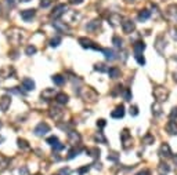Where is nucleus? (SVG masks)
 I'll return each instance as SVG.
<instances>
[{
  "mask_svg": "<svg viewBox=\"0 0 177 175\" xmlns=\"http://www.w3.org/2000/svg\"><path fill=\"white\" fill-rule=\"evenodd\" d=\"M154 96L156 98L158 102H163V101L168 99V96H169V91H168L166 88H163V87H156V88H154Z\"/></svg>",
  "mask_w": 177,
  "mask_h": 175,
  "instance_id": "obj_1",
  "label": "nucleus"
},
{
  "mask_svg": "<svg viewBox=\"0 0 177 175\" xmlns=\"http://www.w3.org/2000/svg\"><path fill=\"white\" fill-rule=\"evenodd\" d=\"M79 44L83 48H93V50H98V51H102V48L100 46H97L94 41H92L87 37H79Z\"/></svg>",
  "mask_w": 177,
  "mask_h": 175,
  "instance_id": "obj_2",
  "label": "nucleus"
},
{
  "mask_svg": "<svg viewBox=\"0 0 177 175\" xmlns=\"http://www.w3.org/2000/svg\"><path fill=\"white\" fill-rule=\"evenodd\" d=\"M33 132H35V135H38V136L46 135L47 132H50V126L47 123H39L38 126L35 127Z\"/></svg>",
  "mask_w": 177,
  "mask_h": 175,
  "instance_id": "obj_3",
  "label": "nucleus"
},
{
  "mask_svg": "<svg viewBox=\"0 0 177 175\" xmlns=\"http://www.w3.org/2000/svg\"><path fill=\"white\" fill-rule=\"evenodd\" d=\"M65 11H67V6H65V4H58V6L53 10V13H51L50 17H51L53 19H58Z\"/></svg>",
  "mask_w": 177,
  "mask_h": 175,
  "instance_id": "obj_4",
  "label": "nucleus"
},
{
  "mask_svg": "<svg viewBox=\"0 0 177 175\" xmlns=\"http://www.w3.org/2000/svg\"><path fill=\"white\" fill-rule=\"evenodd\" d=\"M120 139H122V142H123V148L127 149V148L130 146V142H131V136H130V134H129V130H127V128H125L123 131H122Z\"/></svg>",
  "mask_w": 177,
  "mask_h": 175,
  "instance_id": "obj_5",
  "label": "nucleus"
},
{
  "mask_svg": "<svg viewBox=\"0 0 177 175\" xmlns=\"http://www.w3.org/2000/svg\"><path fill=\"white\" fill-rule=\"evenodd\" d=\"M40 96H42L44 101H50V99H53L54 96H57V92H55L54 88H46V90L42 91Z\"/></svg>",
  "mask_w": 177,
  "mask_h": 175,
  "instance_id": "obj_6",
  "label": "nucleus"
},
{
  "mask_svg": "<svg viewBox=\"0 0 177 175\" xmlns=\"http://www.w3.org/2000/svg\"><path fill=\"white\" fill-rule=\"evenodd\" d=\"M122 31L125 33H127V35H130L134 31V22L130 21V19H125L123 22H122Z\"/></svg>",
  "mask_w": 177,
  "mask_h": 175,
  "instance_id": "obj_7",
  "label": "nucleus"
},
{
  "mask_svg": "<svg viewBox=\"0 0 177 175\" xmlns=\"http://www.w3.org/2000/svg\"><path fill=\"white\" fill-rule=\"evenodd\" d=\"M166 131L169 132L170 135H177V121H174V120L170 119L169 121H168V124H166Z\"/></svg>",
  "mask_w": 177,
  "mask_h": 175,
  "instance_id": "obj_8",
  "label": "nucleus"
},
{
  "mask_svg": "<svg viewBox=\"0 0 177 175\" xmlns=\"http://www.w3.org/2000/svg\"><path fill=\"white\" fill-rule=\"evenodd\" d=\"M35 14H36V10H33V8H29V10H24V11H21V18H22L24 21H31L32 18L35 17Z\"/></svg>",
  "mask_w": 177,
  "mask_h": 175,
  "instance_id": "obj_9",
  "label": "nucleus"
},
{
  "mask_svg": "<svg viewBox=\"0 0 177 175\" xmlns=\"http://www.w3.org/2000/svg\"><path fill=\"white\" fill-rule=\"evenodd\" d=\"M10 104H11V98L8 95H3L0 99V110L7 112V109L10 108Z\"/></svg>",
  "mask_w": 177,
  "mask_h": 175,
  "instance_id": "obj_10",
  "label": "nucleus"
},
{
  "mask_svg": "<svg viewBox=\"0 0 177 175\" xmlns=\"http://www.w3.org/2000/svg\"><path fill=\"white\" fill-rule=\"evenodd\" d=\"M125 116V108L123 105H119L118 108H116L115 110L111 112V117H114V119H122Z\"/></svg>",
  "mask_w": 177,
  "mask_h": 175,
  "instance_id": "obj_11",
  "label": "nucleus"
},
{
  "mask_svg": "<svg viewBox=\"0 0 177 175\" xmlns=\"http://www.w3.org/2000/svg\"><path fill=\"white\" fill-rule=\"evenodd\" d=\"M68 141L71 145H77L80 142V135L77 134L76 131H69L68 132Z\"/></svg>",
  "mask_w": 177,
  "mask_h": 175,
  "instance_id": "obj_12",
  "label": "nucleus"
},
{
  "mask_svg": "<svg viewBox=\"0 0 177 175\" xmlns=\"http://www.w3.org/2000/svg\"><path fill=\"white\" fill-rule=\"evenodd\" d=\"M21 84H22V88H25L26 91H32V90H35V81H33L32 79L25 77V79H22Z\"/></svg>",
  "mask_w": 177,
  "mask_h": 175,
  "instance_id": "obj_13",
  "label": "nucleus"
},
{
  "mask_svg": "<svg viewBox=\"0 0 177 175\" xmlns=\"http://www.w3.org/2000/svg\"><path fill=\"white\" fill-rule=\"evenodd\" d=\"M159 154H161L162 157H170V156H172V149H170V146L168 145V143H163V145L161 146Z\"/></svg>",
  "mask_w": 177,
  "mask_h": 175,
  "instance_id": "obj_14",
  "label": "nucleus"
},
{
  "mask_svg": "<svg viewBox=\"0 0 177 175\" xmlns=\"http://www.w3.org/2000/svg\"><path fill=\"white\" fill-rule=\"evenodd\" d=\"M54 25V28L58 31V32H62V33H65V32H68L69 31V26L65 24V22H60V21H55V22H53Z\"/></svg>",
  "mask_w": 177,
  "mask_h": 175,
  "instance_id": "obj_15",
  "label": "nucleus"
},
{
  "mask_svg": "<svg viewBox=\"0 0 177 175\" xmlns=\"http://www.w3.org/2000/svg\"><path fill=\"white\" fill-rule=\"evenodd\" d=\"M108 75H109L111 79H118V77L120 76V69L116 68V66H112V68L108 69Z\"/></svg>",
  "mask_w": 177,
  "mask_h": 175,
  "instance_id": "obj_16",
  "label": "nucleus"
},
{
  "mask_svg": "<svg viewBox=\"0 0 177 175\" xmlns=\"http://www.w3.org/2000/svg\"><path fill=\"white\" fill-rule=\"evenodd\" d=\"M133 50H134V54H141V53L145 50V44H144L143 41H137V43H134Z\"/></svg>",
  "mask_w": 177,
  "mask_h": 175,
  "instance_id": "obj_17",
  "label": "nucleus"
},
{
  "mask_svg": "<svg viewBox=\"0 0 177 175\" xmlns=\"http://www.w3.org/2000/svg\"><path fill=\"white\" fill-rule=\"evenodd\" d=\"M68 99H69V96L67 95V94H64V92H60V94H57V96H55V101L61 105H65L68 102Z\"/></svg>",
  "mask_w": 177,
  "mask_h": 175,
  "instance_id": "obj_18",
  "label": "nucleus"
},
{
  "mask_svg": "<svg viewBox=\"0 0 177 175\" xmlns=\"http://www.w3.org/2000/svg\"><path fill=\"white\" fill-rule=\"evenodd\" d=\"M51 80H53V83L55 86H62L65 83V77L62 75H54L53 77H51Z\"/></svg>",
  "mask_w": 177,
  "mask_h": 175,
  "instance_id": "obj_19",
  "label": "nucleus"
},
{
  "mask_svg": "<svg viewBox=\"0 0 177 175\" xmlns=\"http://www.w3.org/2000/svg\"><path fill=\"white\" fill-rule=\"evenodd\" d=\"M151 17V11L149 10H141L139 13V21H147Z\"/></svg>",
  "mask_w": 177,
  "mask_h": 175,
  "instance_id": "obj_20",
  "label": "nucleus"
},
{
  "mask_svg": "<svg viewBox=\"0 0 177 175\" xmlns=\"http://www.w3.org/2000/svg\"><path fill=\"white\" fill-rule=\"evenodd\" d=\"M102 53H104V55L107 58L108 61H112V59H115V53L112 51V50H109V48H102Z\"/></svg>",
  "mask_w": 177,
  "mask_h": 175,
  "instance_id": "obj_21",
  "label": "nucleus"
},
{
  "mask_svg": "<svg viewBox=\"0 0 177 175\" xmlns=\"http://www.w3.org/2000/svg\"><path fill=\"white\" fill-rule=\"evenodd\" d=\"M62 113H64V112H62L61 109L53 108V109H51V112H50V116H51V117H54L55 120H58V119H60V117L62 116Z\"/></svg>",
  "mask_w": 177,
  "mask_h": 175,
  "instance_id": "obj_22",
  "label": "nucleus"
},
{
  "mask_svg": "<svg viewBox=\"0 0 177 175\" xmlns=\"http://www.w3.org/2000/svg\"><path fill=\"white\" fill-rule=\"evenodd\" d=\"M87 154L89 156H92L94 159H97V157H100V149H97V148H92V149H87Z\"/></svg>",
  "mask_w": 177,
  "mask_h": 175,
  "instance_id": "obj_23",
  "label": "nucleus"
},
{
  "mask_svg": "<svg viewBox=\"0 0 177 175\" xmlns=\"http://www.w3.org/2000/svg\"><path fill=\"white\" fill-rule=\"evenodd\" d=\"M8 163H10V160H8L7 157H4V156H1V154H0V171H1V170H4V168H7Z\"/></svg>",
  "mask_w": 177,
  "mask_h": 175,
  "instance_id": "obj_24",
  "label": "nucleus"
},
{
  "mask_svg": "<svg viewBox=\"0 0 177 175\" xmlns=\"http://www.w3.org/2000/svg\"><path fill=\"white\" fill-rule=\"evenodd\" d=\"M169 171H170V167L168 166V164H166V163H165V164H163V163H162V164H159V172H161L162 175H163V174H168Z\"/></svg>",
  "mask_w": 177,
  "mask_h": 175,
  "instance_id": "obj_25",
  "label": "nucleus"
},
{
  "mask_svg": "<svg viewBox=\"0 0 177 175\" xmlns=\"http://www.w3.org/2000/svg\"><path fill=\"white\" fill-rule=\"evenodd\" d=\"M60 43H61V37L60 36H55V37H53V39L50 40V46L51 47H58Z\"/></svg>",
  "mask_w": 177,
  "mask_h": 175,
  "instance_id": "obj_26",
  "label": "nucleus"
},
{
  "mask_svg": "<svg viewBox=\"0 0 177 175\" xmlns=\"http://www.w3.org/2000/svg\"><path fill=\"white\" fill-rule=\"evenodd\" d=\"M152 113H154L155 116H159L162 113V108L159 104H154L152 105Z\"/></svg>",
  "mask_w": 177,
  "mask_h": 175,
  "instance_id": "obj_27",
  "label": "nucleus"
},
{
  "mask_svg": "<svg viewBox=\"0 0 177 175\" xmlns=\"http://www.w3.org/2000/svg\"><path fill=\"white\" fill-rule=\"evenodd\" d=\"M36 47L35 46H28V47L25 48V54L26 55H33V54H36Z\"/></svg>",
  "mask_w": 177,
  "mask_h": 175,
  "instance_id": "obj_28",
  "label": "nucleus"
},
{
  "mask_svg": "<svg viewBox=\"0 0 177 175\" xmlns=\"http://www.w3.org/2000/svg\"><path fill=\"white\" fill-rule=\"evenodd\" d=\"M17 142H18V148H20V149H29V145H28V142H26L25 139H21V138H20Z\"/></svg>",
  "mask_w": 177,
  "mask_h": 175,
  "instance_id": "obj_29",
  "label": "nucleus"
},
{
  "mask_svg": "<svg viewBox=\"0 0 177 175\" xmlns=\"http://www.w3.org/2000/svg\"><path fill=\"white\" fill-rule=\"evenodd\" d=\"M97 26H100V21L98 19H96V21H92V24H89L86 28H87V31H94Z\"/></svg>",
  "mask_w": 177,
  "mask_h": 175,
  "instance_id": "obj_30",
  "label": "nucleus"
},
{
  "mask_svg": "<svg viewBox=\"0 0 177 175\" xmlns=\"http://www.w3.org/2000/svg\"><path fill=\"white\" fill-rule=\"evenodd\" d=\"M94 139H96V141H98V142H101V143H107V138L104 136V134H102V132H98V134H96Z\"/></svg>",
  "mask_w": 177,
  "mask_h": 175,
  "instance_id": "obj_31",
  "label": "nucleus"
},
{
  "mask_svg": "<svg viewBox=\"0 0 177 175\" xmlns=\"http://www.w3.org/2000/svg\"><path fill=\"white\" fill-rule=\"evenodd\" d=\"M79 153H80V149H75V148H73V149H71L69 154H68V159H73V157H76Z\"/></svg>",
  "mask_w": 177,
  "mask_h": 175,
  "instance_id": "obj_32",
  "label": "nucleus"
},
{
  "mask_svg": "<svg viewBox=\"0 0 177 175\" xmlns=\"http://www.w3.org/2000/svg\"><path fill=\"white\" fill-rule=\"evenodd\" d=\"M134 58H136V61H137L140 65L145 64V58L143 57V54H134Z\"/></svg>",
  "mask_w": 177,
  "mask_h": 175,
  "instance_id": "obj_33",
  "label": "nucleus"
},
{
  "mask_svg": "<svg viewBox=\"0 0 177 175\" xmlns=\"http://www.w3.org/2000/svg\"><path fill=\"white\" fill-rule=\"evenodd\" d=\"M112 43H114V46L118 48L122 47V39H119L118 36H114V39H112Z\"/></svg>",
  "mask_w": 177,
  "mask_h": 175,
  "instance_id": "obj_34",
  "label": "nucleus"
},
{
  "mask_svg": "<svg viewBox=\"0 0 177 175\" xmlns=\"http://www.w3.org/2000/svg\"><path fill=\"white\" fill-rule=\"evenodd\" d=\"M94 69H96V71H98V72H108L107 66H105L104 64H96Z\"/></svg>",
  "mask_w": 177,
  "mask_h": 175,
  "instance_id": "obj_35",
  "label": "nucleus"
},
{
  "mask_svg": "<svg viewBox=\"0 0 177 175\" xmlns=\"http://www.w3.org/2000/svg\"><path fill=\"white\" fill-rule=\"evenodd\" d=\"M46 142L48 143V145H51V146H53V145H55V143L58 142V138H57V136H50V138H47Z\"/></svg>",
  "mask_w": 177,
  "mask_h": 175,
  "instance_id": "obj_36",
  "label": "nucleus"
},
{
  "mask_svg": "<svg viewBox=\"0 0 177 175\" xmlns=\"http://www.w3.org/2000/svg\"><path fill=\"white\" fill-rule=\"evenodd\" d=\"M89 170H90V166H85V167H82V168H79V170H77V174L83 175V174H86Z\"/></svg>",
  "mask_w": 177,
  "mask_h": 175,
  "instance_id": "obj_37",
  "label": "nucleus"
},
{
  "mask_svg": "<svg viewBox=\"0 0 177 175\" xmlns=\"http://www.w3.org/2000/svg\"><path fill=\"white\" fill-rule=\"evenodd\" d=\"M169 117L172 120L177 119V108H173V109H172V112H170V114H169Z\"/></svg>",
  "mask_w": 177,
  "mask_h": 175,
  "instance_id": "obj_38",
  "label": "nucleus"
},
{
  "mask_svg": "<svg viewBox=\"0 0 177 175\" xmlns=\"http://www.w3.org/2000/svg\"><path fill=\"white\" fill-rule=\"evenodd\" d=\"M53 149H54V150H62V149H64V145L58 141L55 145H53Z\"/></svg>",
  "mask_w": 177,
  "mask_h": 175,
  "instance_id": "obj_39",
  "label": "nucleus"
},
{
  "mask_svg": "<svg viewBox=\"0 0 177 175\" xmlns=\"http://www.w3.org/2000/svg\"><path fill=\"white\" fill-rule=\"evenodd\" d=\"M125 99H126V101H130V99H131V92H130V90H129V88H126V90H125Z\"/></svg>",
  "mask_w": 177,
  "mask_h": 175,
  "instance_id": "obj_40",
  "label": "nucleus"
},
{
  "mask_svg": "<svg viewBox=\"0 0 177 175\" xmlns=\"http://www.w3.org/2000/svg\"><path fill=\"white\" fill-rule=\"evenodd\" d=\"M105 126H107V121H105V120H104V119H100V120H98V121H97V127L104 128V127H105Z\"/></svg>",
  "mask_w": 177,
  "mask_h": 175,
  "instance_id": "obj_41",
  "label": "nucleus"
},
{
  "mask_svg": "<svg viewBox=\"0 0 177 175\" xmlns=\"http://www.w3.org/2000/svg\"><path fill=\"white\" fill-rule=\"evenodd\" d=\"M130 114L131 116H137V114H139V109H137V106H131L130 108Z\"/></svg>",
  "mask_w": 177,
  "mask_h": 175,
  "instance_id": "obj_42",
  "label": "nucleus"
},
{
  "mask_svg": "<svg viewBox=\"0 0 177 175\" xmlns=\"http://www.w3.org/2000/svg\"><path fill=\"white\" fill-rule=\"evenodd\" d=\"M144 142H147V143H152V142H154V136L151 135V134H148V135L144 138Z\"/></svg>",
  "mask_w": 177,
  "mask_h": 175,
  "instance_id": "obj_43",
  "label": "nucleus"
},
{
  "mask_svg": "<svg viewBox=\"0 0 177 175\" xmlns=\"http://www.w3.org/2000/svg\"><path fill=\"white\" fill-rule=\"evenodd\" d=\"M69 174H71L69 168H61L60 170V175H69Z\"/></svg>",
  "mask_w": 177,
  "mask_h": 175,
  "instance_id": "obj_44",
  "label": "nucleus"
},
{
  "mask_svg": "<svg viewBox=\"0 0 177 175\" xmlns=\"http://www.w3.org/2000/svg\"><path fill=\"white\" fill-rule=\"evenodd\" d=\"M108 160H114V161H116V160H118V154H116L115 152H112L111 154H108Z\"/></svg>",
  "mask_w": 177,
  "mask_h": 175,
  "instance_id": "obj_45",
  "label": "nucleus"
},
{
  "mask_svg": "<svg viewBox=\"0 0 177 175\" xmlns=\"http://www.w3.org/2000/svg\"><path fill=\"white\" fill-rule=\"evenodd\" d=\"M10 91H11V92H14V94H17V95H24L22 91H21V90H17V88H11Z\"/></svg>",
  "mask_w": 177,
  "mask_h": 175,
  "instance_id": "obj_46",
  "label": "nucleus"
},
{
  "mask_svg": "<svg viewBox=\"0 0 177 175\" xmlns=\"http://www.w3.org/2000/svg\"><path fill=\"white\" fill-rule=\"evenodd\" d=\"M20 174H21V175H28V168H26V167L20 168Z\"/></svg>",
  "mask_w": 177,
  "mask_h": 175,
  "instance_id": "obj_47",
  "label": "nucleus"
},
{
  "mask_svg": "<svg viewBox=\"0 0 177 175\" xmlns=\"http://www.w3.org/2000/svg\"><path fill=\"white\" fill-rule=\"evenodd\" d=\"M50 3H51L50 0H42V3H40V6H42V7H47V6H48Z\"/></svg>",
  "mask_w": 177,
  "mask_h": 175,
  "instance_id": "obj_48",
  "label": "nucleus"
},
{
  "mask_svg": "<svg viewBox=\"0 0 177 175\" xmlns=\"http://www.w3.org/2000/svg\"><path fill=\"white\" fill-rule=\"evenodd\" d=\"M137 175H149V171H148V170H143V171H140Z\"/></svg>",
  "mask_w": 177,
  "mask_h": 175,
  "instance_id": "obj_49",
  "label": "nucleus"
},
{
  "mask_svg": "<svg viewBox=\"0 0 177 175\" xmlns=\"http://www.w3.org/2000/svg\"><path fill=\"white\" fill-rule=\"evenodd\" d=\"M83 0H69V3L71 4H80Z\"/></svg>",
  "mask_w": 177,
  "mask_h": 175,
  "instance_id": "obj_50",
  "label": "nucleus"
},
{
  "mask_svg": "<svg viewBox=\"0 0 177 175\" xmlns=\"http://www.w3.org/2000/svg\"><path fill=\"white\" fill-rule=\"evenodd\" d=\"M125 1H127V3H131V1H136V0H125Z\"/></svg>",
  "mask_w": 177,
  "mask_h": 175,
  "instance_id": "obj_51",
  "label": "nucleus"
},
{
  "mask_svg": "<svg viewBox=\"0 0 177 175\" xmlns=\"http://www.w3.org/2000/svg\"><path fill=\"white\" fill-rule=\"evenodd\" d=\"M3 141H4V138H3V136H0V142H3Z\"/></svg>",
  "mask_w": 177,
  "mask_h": 175,
  "instance_id": "obj_52",
  "label": "nucleus"
},
{
  "mask_svg": "<svg viewBox=\"0 0 177 175\" xmlns=\"http://www.w3.org/2000/svg\"><path fill=\"white\" fill-rule=\"evenodd\" d=\"M174 163L177 164V154H176V157H174Z\"/></svg>",
  "mask_w": 177,
  "mask_h": 175,
  "instance_id": "obj_53",
  "label": "nucleus"
},
{
  "mask_svg": "<svg viewBox=\"0 0 177 175\" xmlns=\"http://www.w3.org/2000/svg\"><path fill=\"white\" fill-rule=\"evenodd\" d=\"M21 1H29V0H21Z\"/></svg>",
  "mask_w": 177,
  "mask_h": 175,
  "instance_id": "obj_54",
  "label": "nucleus"
},
{
  "mask_svg": "<svg viewBox=\"0 0 177 175\" xmlns=\"http://www.w3.org/2000/svg\"><path fill=\"white\" fill-rule=\"evenodd\" d=\"M1 126H3V124H1V121H0V128H1Z\"/></svg>",
  "mask_w": 177,
  "mask_h": 175,
  "instance_id": "obj_55",
  "label": "nucleus"
}]
</instances>
